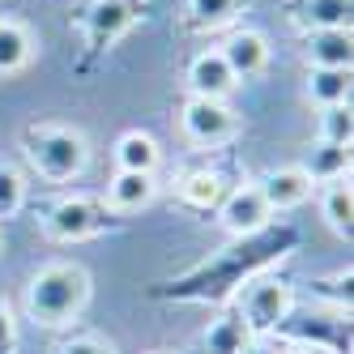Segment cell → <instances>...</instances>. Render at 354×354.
<instances>
[{
	"instance_id": "6da1fadb",
	"label": "cell",
	"mask_w": 354,
	"mask_h": 354,
	"mask_svg": "<svg viewBox=\"0 0 354 354\" xmlns=\"http://www.w3.org/2000/svg\"><path fill=\"white\" fill-rule=\"evenodd\" d=\"M299 243L295 226H265L257 235H243L231 248H222L218 257H209L205 265H196L192 273L162 282L149 290V299H171V303H226L235 299L243 282H252L257 273H269L286 252Z\"/></svg>"
},
{
	"instance_id": "7a4b0ae2",
	"label": "cell",
	"mask_w": 354,
	"mask_h": 354,
	"mask_svg": "<svg viewBox=\"0 0 354 354\" xmlns=\"http://www.w3.org/2000/svg\"><path fill=\"white\" fill-rule=\"evenodd\" d=\"M90 273L86 265L77 261H52V265H43L39 273H30V282H26V316L43 328H64L73 324L82 312H86V303H90Z\"/></svg>"
},
{
	"instance_id": "3957f363",
	"label": "cell",
	"mask_w": 354,
	"mask_h": 354,
	"mask_svg": "<svg viewBox=\"0 0 354 354\" xmlns=\"http://www.w3.org/2000/svg\"><path fill=\"white\" fill-rule=\"evenodd\" d=\"M21 149H26V162L47 184L77 180L90 162V141L68 124H26L21 129Z\"/></svg>"
},
{
	"instance_id": "277c9868",
	"label": "cell",
	"mask_w": 354,
	"mask_h": 354,
	"mask_svg": "<svg viewBox=\"0 0 354 354\" xmlns=\"http://www.w3.org/2000/svg\"><path fill=\"white\" fill-rule=\"evenodd\" d=\"M239 320L248 324V333H282V324L295 316V286L286 277L257 273L252 282L239 286Z\"/></svg>"
},
{
	"instance_id": "5b68a950",
	"label": "cell",
	"mask_w": 354,
	"mask_h": 354,
	"mask_svg": "<svg viewBox=\"0 0 354 354\" xmlns=\"http://www.w3.org/2000/svg\"><path fill=\"white\" fill-rule=\"evenodd\" d=\"M120 226H124V218L111 214L103 201H90V196H64L43 214V235L56 239V243L98 239L107 231H120Z\"/></svg>"
},
{
	"instance_id": "8992f818",
	"label": "cell",
	"mask_w": 354,
	"mask_h": 354,
	"mask_svg": "<svg viewBox=\"0 0 354 354\" xmlns=\"http://www.w3.org/2000/svg\"><path fill=\"white\" fill-rule=\"evenodd\" d=\"M137 17H141V0H90L82 13L86 56H103L107 47H115L137 26Z\"/></svg>"
},
{
	"instance_id": "52a82bcc",
	"label": "cell",
	"mask_w": 354,
	"mask_h": 354,
	"mask_svg": "<svg viewBox=\"0 0 354 354\" xmlns=\"http://www.w3.org/2000/svg\"><path fill=\"white\" fill-rule=\"evenodd\" d=\"M180 129L196 149H218L235 137L239 129V115L226 107V98H188L184 111H180Z\"/></svg>"
},
{
	"instance_id": "ba28073f",
	"label": "cell",
	"mask_w": 354,
	"mask_h": 354,
	"mask_svg": "<svg viewBox=\"0 0 354 354\" xmlns=\"http://www.w3.org/2000/svg\"><path fill=\"white\" fill-rule=\"evenodd\" d=\"M218 222H222L235 239H243V235L265 231V226L273 222V209L265 205V196H261V188H257V184H243V188H231V192L222 196V205H218Z\"/></svg>"
},
{
	"instance_id": "9c48e42d",
	"label": "cell",
	"mask_w": 354,
	"mask_h": 354,
	"mask_svg": "<svg viewBox=\"0 0 354 354\" xmlns=\"http://www.w3.org/2000/svg\"><path fill=\"white\" fill-rule=\"evenodd\" d=\"M257 188H261L265 205H269L273 214H286V209H299L303 201L312 196V188H316V184L308 180V171H303V167H277V171L261 175Z\"/></svg>"
},
{
	"instance_id": "30bf717a",
	"label": "cell",
	"mask_w": 354,
	"mask_h": 354,
	"mask_svg": "<svg viewBox=\"0 0 354 354\" xmlns=\"http://www.w3.org/2000/svg\"><path fill=\"white\" fill-rule=\"evenodd\" d=\"M218 52H222L226 68L235 73V82H243V77L265 73V64H269V39L261 30H231Z\"/></svg>"
},
{
	"instance_id": "8fae6325",
	"label": "cell",
	"mask_w": 354,
	"mask_h": 354,
	"mask_svg": "<svg viewBox=\"0 0 354 354\" xmlns=\"http://www.w3.org/2000/svg\"><path fill=\"white\" fill-rule=\"evenodd\" d=\"M184 82L196 98H226L239 82H235V73L226 68L222 52H196L188 60V73H184Z\"/></svg>"
},
{
	"instance_id": "7c38bea8",
	"label": "cell",
	"mask_w": 354,
	"mask_h": 354,
	"mask_svg": "<svg viewBox=\"0 0 354 354\" xmlns=\"http://www.w3.org/2000/svg\"><path fill=\"white\" fill-rule=\"evenodd\" d=\"M154 192H158V184H154L149 171H115L111 184H107V201H103V205L124 218V214L145 209L149 201H154Z\"/></svg>"
},
{
	"instance_id": "4fadbf2b",
	"label": "cell",
	"mask_w": 354,
	"mask_h": 354,
	"mask_svg": "<svg viewBox=\"0 0 354 354\" xmlns=\"http://www.w3.org/2000/svg\"><path fill=\"white\" fill-rule=\"evenodd\" d=\"M303 56H308L312 68H350L354 39H350V30H308Z\"/></svg>"
},
{
	"instance_id": "5bb4252c",
	"label": "cell",
	"mask_w": 354,
	"mask_h": 354,
	"mask_svg": "<svg viewBox=\"0 0 354 354\" xmlns=\"http://www.w3.org/2000/svg\"><path fill=\"white\" fill-rule=\"evenodd\" d=\"M320 218L333 235L350 239L354 235V188H350V175L346 180H328L320 184Z\"/></svg>"
},
{
	"instance_id": "9a60e30c",
	"label": "cell",
	"mask_w": 354,
	"mask_h": 354,
	"mask_svg": "<svg viewBox=\"0 0 354 354\" xmlns=\"http://www.w3.org/2000/svg\"><path fill=\"white\" fill-rule=\"evenodd\" d=\"M290 21L303 30H350V0H295Z\"/></svg>"
},
{
	"instance_id": "2e32d148",
	"label": "cell",
	"mask_w": 354,
	"mask_h": 354,
	"mask_svg": "<svg viewBox=\"0 0 354 354\" xmlns=\"http://www.w3.org/2000/svg\"><path fill=\"white\" fill-rule=\"evenodd\" d=\"M35 60V35L17 17H0V77H13Z\"/></svg>"
},
{
	"instance_id": "e0dca14e",
	"label": "cell",
	"mask_w": 354,
	"mask_h": 354,
	"mask_svg": "<svg viewBox=\"0 0 354 354\" xmlns=\"http://www.w3.org/2000/svg\"><path fill=\"white\" fill-rule=\"evenodd\" d=\"M303 171H308L312 184H328V180H346L350 175V145H333V141H312L308 158H303Z\"/></svg>"
},
{
	"instance_id": "ac0fdd59",
	"label": "cell",
	"mask_w": 354,
	"mask_h": 354,
	"mask_svg": "<svg viewBox=\"0 0 354 354\" xmlns=\"http://www.w3.org/2000/svg\"><path fill=\"white\" fill-rule=\"evenodd\" d=\"M158 162H162V149H158V141L149 133L133 129V133H124L115 141V171H149L154 175Z\"/></svg>"
},
{
	"instance_id": "d6986e66",
	"label": "cell",
	"mask_w": 354,
	"mask_h": 354,
	"mask_svg": "<svg viewBox=\"0 0 354 354\" xmlns=\"http://www.w3.org/2000/svg\"><path fill=\"white\" fill-rule=\"evenodd\" d=\"M303 90L316 107H342L350 103V68H308Z\"/></svg>"
},
{
	"instance_id": "ffe728a7",
	"label": "cell",
	"mask_w": 354,
	"mask_h": 354,
	"mask_svg": "<svg viewBox=\"0 0 354 354\" xmlns=\"http://www.w3.org/2000/svg\"><path fill=\"white\" fill-rule=\"evenodd\" d=\"M248 9V0H188L184 13H188V26L192 30H222Z\"/></svg>"
},
{
	"instance_id": "44dd1931",
	"label": "cell",
	"mask_w": 354,
	"mask_h": 354,
	"mask_svg": "<svg viewBox=\"0 0 354 354\" xmlns=\"http://www.w3.org/2000/svg\"><path fill=\"white\" fill-rule=\"evenodd\" d=\"M226 192H231V188H226V180L218 171H192V175H184V184H180V196L188 201L192 209H218Z\"/></svg>"
},
{
	"instance_id": "7402d4cb",
	"label": "cell",
	"mask_w": 354,
	"mask_h": 354,
	"mask_svg": "<svg viewBox=\"0 0 354 354\" xmlns=\"http://www.w3.org/2000/svg\"><path fill=\"white\" fill-rule=\"evenodd\" d=\"M248 337H252L248 324H243L235 312H231V316H218V320H209V328H205V354H239Z\"/></svg>"
},
{
	"instance_id": "603a6c76",
	"label": "cell",
	"mask_w": 354,
	"mask_h": 354,
	"mask_svg": "<svg viewBox=\"0 0 354 354\" xmlns=\"http://www.w3.org/2000/svg\"><path fill=\"white\" fill-rule=\"evenodd\" d=\"M320 141H333V145H350L354 137V115H350V103L342 107H320V129H316Z\"/></svg>"
},
{
	"instance_id": "cb8c5ba5",
	"label": "cell",
	"mask_w": 354,
	"mask_h": 354,
	"mask_svg": "<svg viewBox=\"0 0 354 354\" xmlns=\"http://www.w3.org/2000/svg\"><path fill=\"white\" fill-rule=\"evenodd\" d=\"M21 201H26V180H21V171L9 167V162H0V222L17 218Z\"/></svg>"
},
{
	"instance_id": "d4e9b609",
	"label": "cell",
	"mask_w": 354,
	"mask_h": 354,
	"mask_svg": "<svg viewBox=\"0 0 354 354\" xmlns=\"http://www.w3.org/2000/svg\"><path fill=\"white\" fill-rule=\"evenodd\" d=\"M52 354H115V346L107 337H98V333H73L64 337Z\"/></svg>"
},
{
	"instance_id": "484cf974",
	"label": "cell",
	"mask_w": 354,
	"mask_h": 354,
	"mask_svg": "<svg viewBox=\"0 0 354 354\" xmlns=\"http://www.w3.org/2000/svg\"><path fill=\"white\" fill-rule=\"evenodd\" d=\"M0 354H17V320L5 295H0Z\"/></svg>"
},
{
	"instance_id": "4316f807",
	"label": "cell",
	"mask_w": 354,
	"mask_h": 354,
	"mask_svg": "<svg viewBox=\"0 0 354 354\" xmlns=\"http://www.w3.org/2000/svg\"><path fill=\"white\" fill-rule=\"evenodd\" d=\"M286 350H290V346L277 337V333H252L239 354H286Z\"/></svg>"
},
{
	"instance_id": "83f0119b",
	"label": "cell",
	"mask_w": 354,
	"mask_h": 354,
	"mask_svg": "<svg viewBox=\"0 0 354 354\" xmlns=\"http://www.w3.org/2000/svg\"><path fill=\"white\" fill-rule=\"evenodd\" d=\"M286 354H320V350H308V346H299V350H286Z\"/></svg>"
},
{
	"instance_id": "f1b7e54d",
	"label": "cell",
	"mask_w": 354,
	"mask_h": 354,
	"mask_svg": "<svg viewBox=\"0 0 354 354\" xmlns=\"http://www.w3.org/2000/svg\"><path fill=\"white\" fill-rule=\"evenodd\" d=\"M154 354H162V350H154Z\"/></svg>"
}]
</instances>
